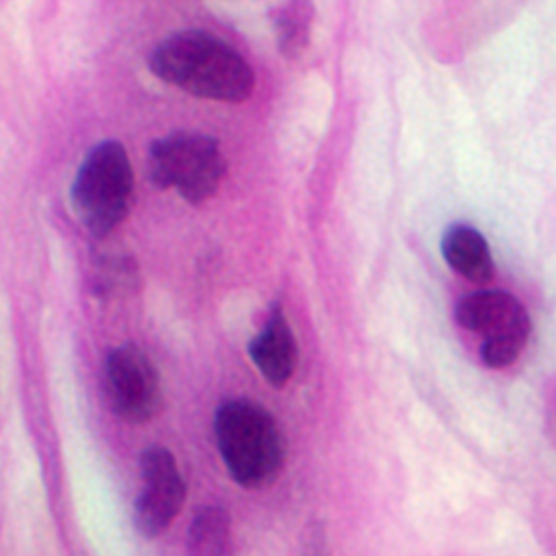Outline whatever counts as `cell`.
<instances>
[{
    "label": "cell",
    "mask_w": 556,
    "mask_h": 556,
    "mask_svg": "<svg viewBox=\"0 0 556 556\" xmlns=\"http://www.w3.org/2000/svg\"><path fill=\"white\" fill-rule=\"evenodd\" d=\"M148 64L157 79L199 99L239 104L256 89L247 58L206 30L170 34L152 49Z\"/></svg>",
    "instance_id": "1"
},
{
    "label": "cell",
    "mask_w": 556,
    "mask_h": 556,
    "mask_svg": "<svg viewBox=\"0 0 556 556\" xmlns=\"http://www.w3.org/2000/svg\"><path fill=\"white\" fill-rule=\"evenodd\" d=\"M214 431L220 458L239 486L263 490L278 480L285 440L268 409L250 400H231L217 409Z\"/></svg>",
    "instance_id": "2"
},
{
    "label": "cell",
    "mask_w": 556,
    "mask_h": 556,
    "mask_svg": "<svg viewBox=\"0 0 556 556\" xmlns=\"http://www.w3.org/2000/svg\"><path fill=\"white\" fill-rule=\"evenodd\" d=\"M135 198V170L126 148L105 139L84 155L71 186V206L80 225L105 238L129 216Z\"/></svg>",
    "instance_id": "3"
},
{
    "label": "cell",
    "mask_w": 556,
    "mask_h": 556,
    "mask_svg": "<svg viewBox=\"0 0 556 556\" xmlns=\"http://www.w3.org/2000/svg\"><path fill=\"white\" fill-rule=\"evenodd\" d=\"M226 170L219 141L198 130H174L149 146V182L161 191L174 189L192 206L216 194Z\"/></svg>",
    "instance_id": "4"
},
{
    "label": "cell",
    "mask_w": 556,
    "mask_h": 556,
    "mask_svg": "<svg viewBox=\"0 0 556 556\" xmlns=\"http://www.w3.org/2000/svg\"><path fill=\"white\" fill-rule=\"evenodd\" d=\"M456 321L483 337L481 359L493 369L505 368L520 358L531 332L523 304L505 291H477L456 303Z\"/></svg>",
    "instance_id": "5"
},
{
    "label": "cell",
    "mask_w": 556,
    "mask_h": 556,
    "mask_svg": "<svg viewBox=\"0 0 556 556\" xmlns=\"http://www.w3.org/2000/svg\"><path fill=\"white\" fill-rule=\"evenodd\" d=\"M105 383L114 413L130 425L151 421L163 405L160 375L148 354L135 344H124L109 354Z\"/></svg>",
    "instance_id": "6"
},
{
    "label": "cell",
    "mask_w": 556,
    "mask_h": 556,
    "mask_svg": "<svg viewBox=\"0 0 556 556\" xmlns=\"http://www.w3.org/2000/svg\"><path fill=\"white\" fill-rule=\"evenodd\" d=\"M144 486L135 505V525L146 539L163 535L186 502L185 478L169 450L154 444L141 456Z\"/></svg>",
    "instance_id": "7"
},
{
    "label": "cell",
    "mask_w": 556,
    "mask_h": 556,
    "mask_svg": "<svg viewBox=\"0 0 556 556\" xmlns=\"http://www.w3.org/2000/svg\"><path fill=\"white\" fill-rule=\"evenodd\" d=\"M248 353L271 387H286L293 378L298 344L281 304H273L266 325L248 344Z\"/></svg>",
    "instance_id": "8"
},
{
    "label": "cell",
    "mask_w": 556,
    "mask_h": 556,
    "mask_svg": "<svg viewBox=\"0 0 556 556\" xmlns=\"http://www.w3.org/2000/svg\"><path fill=\"white\" fill-rule=\"evenodd\" d=\"M441 251L453 271L473 285H488L495 275L492 251L478 229L455 225L446 229Z\"/></svg>",
    "instance_id": "9"
},
{
    "label": "cell",
    "mask_w": 556,
    "mask_h": 556,
    "mask_svg": "<svg viewBox=\"0 0 556 556\" xmlns=\"http://www.w3.org/2000/svg\"><path fill=\"white\" fill-rule=\"evenodd\" d=\"M232 523L223 506H203L188 531V556H232Z\"/></svg>",
    "instance_id": "10"
},
{
    "label": "cell",
    "mask_w": 556,
    "mask_h": 556,
    "mask_svg": "<svg viewBox=\"0 0 556 556\" xmlns=\"http://www.w3.org/2000/svg\"><path fill=\"white\" fill-rule=\"evenodd\" d=\"M315 18V8L309 2H288L276 8L273 12V26H275L278 48L286 59H298L311 39V24Z\"/></svg>",
    "instance_id": "11"
},
{
    "label": "cell",
    "mask_w": 556,
    "mask_h": 556,
    "mask_svg": "<svg viewBox=\"0 0 556 556\" xmlns=\"http://www.w3.org/2000/svg\"><path fill=\"white\" fill-rule=\"evenodd\" d=\"M135 276V269L130 268L129 261L116 260V263H109L108 266L101 268L99 275H96L94 289L99 296L111 293L114 289H126L132 285Z\"/></svg>",
    "instance_id": "12"
}]
</instances>
